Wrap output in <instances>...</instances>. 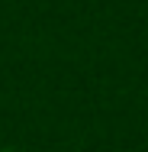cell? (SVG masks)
Here are the masks:
<instances>
[{"label":"cell","instance_id":"6da1fadb","mask_svg":"<svg viewBox=\"0 0 148 152\" xmlns=\"http://www.w3.org/2000/svg\"><path fill=\"white\" fill-rule=\"evenodd\" d=\"M0 152H26V149H0Z\"/></svg>","mask_w":148,"mask_h":152}]
</instances>
